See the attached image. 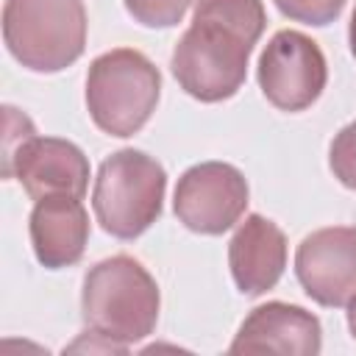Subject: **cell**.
Here are the masks:
<instances>
[{"label": "cell", "mask_w": 356, "mask_h": 356, "mask_svg": "<svg viewBox=\"0 0 356 356\" xmlns=\"http://www.w3.org/2000/svg\"><path fill=\"white\" fill-rule=\"evenodd\" d=\"M261 0H197L192 25L172 50V75L200 103H220L239 92L248 58L264 31Z\"/></svg>", "instance_id": "1"}, {"label": "cell", "mask_w": 356, "mask_h": 356, "mask_svg": "<svg viewBox=\"0 0 356 356\" xmlns=\"http://www.w3.org/2000/svg\"><path fill=\"white\" fill-rule=\"evenodd\" d=\"M159 284L134 256H111L89 267L81 289L83 323L95 337L114 345H134L159 323Z\"/></svg>", "instance_id": "2"}, {"label": "cell", "mask_w": 356, "mask_h": 356, "mask_svg": "<svg viewBox=\"0 0 356 356\" xmlns=\"http://www.w3.org/2000/svg\"><path fill=\"white\" fill-rule=\"evenodd\" d=\"M161 95L159 67L134 47L100 53L86 72V108L108 136H134L156 111Z\"/></svg>", "instance_id": "3"}, {"label": "cell", "mask_w": 356, "mask_h": 356, "mask_svg": "<svg viewBox=\"0 0 356 356\" xmlns=\"http://www.w3.org/2000/svg\"><path fill=\"white\" fill-rule=\"evenodd\" d=\"M3 39L22 67L61 72L86 47L83 0H6Z\"/></svg>", "instance_id": "4"}, {"label": "cell", "mask_w": 356, "mask_h": 356, "mask_svg": "<svg viewBox=\"0 0 356 356\" xmlns=\"http://www.w3.org/2000/svg\"><path fill=\"white\" fill-rule=\"evenodd\" d=\"M164 189V167L145 150L122 147L103 159L97 170L92 189L95 217L111 236L136 239L159 220Z\"/></svg>", "instance_id": "5"}, {"label": "cell", "mask_w": 356, "mask_h": 356, "mask_svg": "<svg viewBox=\"0 0 356 356\" xmlns=\"http://www.w3.org/2000/svg\"><path fill=\"white\" fill-rule=\"evenodd\" d=\"M259 86L281 111L309 108L325 89L328 64L320 44L292 28L273 33L259 56Z\"/></svg>", "instance_id": "6"}, {"label": "cell", "mask_w": 356, "mask_h": 356, "mask_svg": "<svg viewBox=\"0 0 356 356\" xmlns=\"http://www.w3.org/2000/svg\"><path fill=\"white\" fill-rule=\"evenodd\" d=\"M248 181L225 161H200L189 167L175 186V217L195 234L217 236L239 222L248 209Z\"/></svg>", "instance_id": "7"}, {"label": "cell", "mask_w": 356, "mask_h": 356, "mask_svg": "<svg viewBox=\"0 0 356 356\" xmlns=\"http://www.w3.org/2000/svg\"><path fill=\"white\" fill-rule=\"evenodd\" d=\"M3 175L17 178L33 200L44 195L83 197L89 186V159L70 139L36 136V131H31L14 147L3 150Z\"/></svg>", "instance_id": "8"}, {"label": "cell", "mask_w": 356, "mask_h": 356, "mask_svg": "<svg viewBox=\"0 0 356 356\" xmlns=\"http://www.w3.org/2000/svg\"><path fill=\"white\" fill-rule=\"evenodd\" d=\"M295 275L303 292L320 306H348L356 292V228H317L300 239Z\"/></svg>", "instance_id": "9"}, {"label": "cell", "mask_w": 356, "mask_h": 356, "mask_svg": "<svg viewBox=\"0 0 356 356\" xmlns=\"http://www.w3.org/2000/svg\"><path fill=\"white\" fill-rule=\"evenodd\" d=\"M323 348L320 320L303 306L270 300L256 306L239 325L228 353H289V356H317Z\"/></svg>", "instance_id": "10"}, {"label": "cell", "mask_w": 356, "mask_h": 356, "mask_svg": "<svg viewBox=\"0 0 356 356\" xmlns=\"http://www.w3.org/2000/svg\"><path fill=\"white\" fill-rule=\"evenodd\" d=\"M228 267L242 295H264L281 281L286 267L284 231L261 214H248L228 242Z\"/></svg>", "instance_id": "11"}, {"label": "cell", "mask_w": 356, "mask_h": 356, "mask_svg": "<svg viewBox=\"0 0 356 356\" xmlns=\"http://www.w3.org/2000/svg\"><path fill=\"white\" fill-rule=\"evenodd\" d=\"M28 234L36 261L47 270H61L81 261L89 242V214L81 197L44 195L33 203Z\"/></svg>", "instance_id": "12"}, {"label": "cell", "mask_w": 356, "mask_h": 356, "mask_svg": "<svg viewBox=\"0 0 356 356\" xmlns=\"http://www.w3.org/2000/svg\"><path fill=\"white\" fill-rule=\"evenodd\" d=\"M122 3H125L128 14L142 25L172 28L186 17V11L195 0H122Z\"/></svg>", "instance_id": "13"}, {"label": "cell", "mask_w": 356, "mask_h": 356, "mask_svg": "<svg viewBox=\"0 0 356 356\" xmlns=\"http://www.w3.org/2000/svg\"><path fill=\"white\" fill-rule=\"evenodd\" d=\"M328 167L334 178L356 192V122H348L328 147Z\"/></svg>", "instance_id": "14"}, {"label": "cell", "mask_w": 356, "mask_h": 356, "mask_svg": "<svg viewBox=\"0 0 356 356\" xmlns=\"http://www.w3.org/2000/svg\"><path fill=\"white\" fill-rule=\"evenodd\" d=\"M273 3L284 17L306 25H328L345 8V0H273Z\"/></svg>", "instance_id": "15"}, {"label": "cell", "mask_w": 356, "mask_h": 356, "mask_svg": "<svg viewBox=\"0 0 356 356\" xmlns=\"http://www.w3.org/2000/svg\"><path fill=\"white\" fill-rule=\"evenodd\" d=\"M348 328H350V337H353V342H356V292H353V298L348 300Z\"/></svg>", "instance_id": "16"}, {"label": "cell", "mask_w": 356, "mask_h": 356, "mask_svg": "<svg viewBox=\"0 0 356 356\" xmlns=\"http://www.w3.org/2000/svg\"><path fill=\"white\" fill-rule=\"evenodd\" d=\"M348 42H350V53L356 58V6H353V14H350V25H348Z\"/></svg>", "instance_id": "17"}]
</instances>
